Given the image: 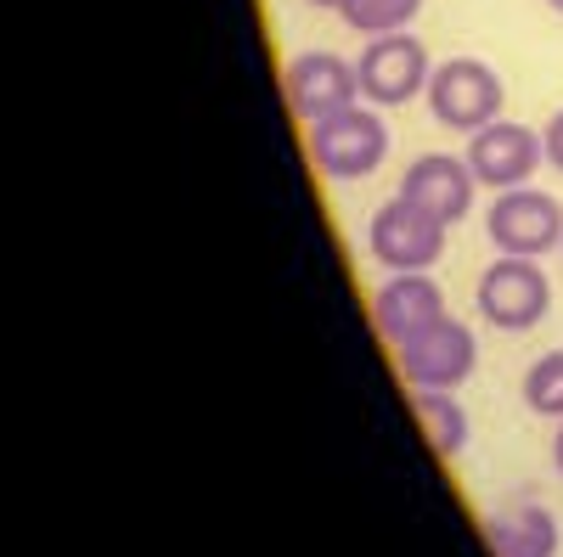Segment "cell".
<instances>
[{"label": "cell", "mask_w": 563, "mask_h": 557, "mask_svg": "<svg viewBox=\"0 0 563 557\" xmlns=\"http://www.w3.org/2000/svg\"><path fill=\"white\" fill-rule=\"evenodd\" d=\"M547 7H552V12H563V0H547Z\"/></svg>", "instance_id": "obj_19"}, {"label": "cell", "mask_w": 563, "mask_h": 557, "mask_svg": "<svg viewBox=\"0 0 563 557\" xmlns=\"http://www.w3.org/2000/svg\"><path fill=\"white\" fill-rule=\"evenodd\" d=\"M479 315L490 321L496 333H530L547 321L552 310V282L541 259H519V254H496L479 270V288H474Z\"/></svg>", "instance_id": "obj_2"}, {"label": "cell", "mask_w": 563, "mask_h": 557, "mask_svg": "<svg viewBox=\"0 0 563 557\" xmlns=\"http://www.w3.org/2000/svg\"><path fill=\"white\" fill-rule=\"evenodd\" d=\"M389 158V124L378 108H344L333 119L310 124V164L327 175V180H366L378 175Z\"/></svg>", "instance_id": "obj_1"}, {"label": "cell", "mask_w": 563, "mask_h": 557, "mask_svg": "<svg viewBox=\"0 0 563 557\" xmlns=\"http://www.w3.org/2000/svg\"><path fill=\"white\" fill-rule=\"evenodd\" d=\"M525 405L536 416H558L563 423V349H547L525 366Z\"/></svg>", "instance_id": "obj_15"}, {"label": "cell", "mask_w": 563, "mask_h": 557, "mask_svg": "<svg viewBox=\"0 0 563 557\" xmlns=\"http://www.w3.org/2000/svg\"><path fill=\"white\" fill-rule=\"evenodd\" d=\"M541 142H547V164L563 175V108L547 119V130H541Z\"/></svg>", "instance_id": "obj_16"}, {"label": "cell", "mask_w": 563, "mask_h": 557, "mask_svg": "<svg viewBox=\"0 0 563 557\" xmlns=\"http://www.w3.org/2000/svg\"><path fill=\"white\" fill-rule=\"evenodd\" d=\"M361 79V102L372 108H406L411 97H429V79H434V57L411 29L400 34H372L366 52L355 63Z\"/></svg>", "instance_id": "obj_4"}, {"label": "cell", "mask_w": 563, "mask_h": 557, "mask_svg": "<svg viewBox=\"0 0 563 557\" xmlns=\"http://www.w3.org/2000/svg\"><path fill=\"white\" fill-rule=\"evenodd\" d=\"M422 12V0H344V23L355 29V34H400V29H411V18Z\"/></svg>", "instance_id": "obj_14"}, {"label": "cell", "mask_w": 563, "mask_h": 557, "mask_svg": "<svg viewBox=\"0 0 563 557\" xmlns=\"http://www.w3.org/2000/svg\"><path fill=\"white\" fill-rule=\"evenodd\" d=\"M445 293L429 270H395L389 282L378 288V299H372V327H378L395 349L411 344L417 333H429L434 321H445Z\"/></svg>", "instance_id": "obj_10"}, {"label": "cell", "mask_w": 563, "mask_h": 557, "mask_svg": "<svg viewBox=\"0 0 563 557\" xmlns=\"http://www.w3.org/2000/svg\"><path fill=\"white\" fill-rule=\"evenodd\" d=\"M395 360H400L406 389H451L456 394L467 378H474V366H479V338L467 333L456 315H445V321H434L429 333H417L411 344H400Z\"/></svg>", "instance_id": "obj_7"}, {"label": "cell", "mask_w": 563, "mask_h": 557, "mask_svg": "<svg viewBox=\"0 0 563 557\" xmlns=\"http://www.w3.org/2000/svg\"><path fill=\"white\" fill-rule=\"evenodd\" d=\"M305 7H321V12H344V0H305Z\"/></svg>", "instance_id": "obj_18"}, {"label": "cell", "mask_w": 563, "mask_h": 557, "mask_svg": "<svg viewBox=\"0 0 563 557\" xmlns=\"http://www.w3.org/2000/svg\"><path fill=\"white\" fill-rule=\"evenodd\" d=\"M501 102H507V85L490 63L479 57H451V63H434V79H429V113L440 130H456V135H474L485 124L501 119Z\"/></svg>", "instance_id": "obj_3"}, {"label": "cell", "mask_w": 563, "mask_h": 557, "mask_svg": "<svg viewBox=\"0 0 563 557\" xmlns=\"http://www.w3.org/2000/svg\"><path fill=\"white\" fill-rule=\"evenodd\" d=\"M282 90H288V108L305 119V124H321L333 119L344 108L361 102V79H355V63H344L339 52H299L288 63V79H282Z\"/></svg>", "instance_id": "obj_9"}, {"label": "cell", "mask_w": 563, "mask_h": 557, "mask_svg": "<svg viewBox=\"0 0 563 557\" xmlns=\"http://www.w3.org/2000/svg\"><path fill=\"white\" fill-rule=\"evenodd\" d=\"M462 158H467V169L479 175V186H490V192H512V186H530V175L547 164V142L519 119H496V124L467 135Z\"/></svg>", "instance_id": "obj_8"}, {"label": "cell", "mask_w": 563, "mask_h": 557, "mask_svg": "<svg viewBox=\"0 0 563 557\" xmlns=\"http://www.w3.org/2000/svg\"><path fill=\"white\" fill-rule=\"evenodd\" d=\"M485 541L496 557H558L563 535H558V519L547 513L541 501H512V506H496L485 519Z\"/></svg>", "instance_id": "obj_12"}, {"label": "cell", "mask_w": 563, "mask_h": 557, "mask_svg": "<svg viewBox=\"0 0 563 557\" xmlns=\"http://www.w3.org/2000/svg\"><path fill=\"white\" fill-rule=\"evenodd\" d=\"M445 231L451 225L440 214H429L422 203L395 192L378 214H372V225H366V254L378 259L389 276L395 270H429L445 254Z\"/></svg>", "instance_id": "obj_5"}, {"label": "cell", "mask_w": 563, "mask_h": 557, "mask_svg": "<svg viewBox=\"0 0 563 557\" xmlns=\"http://www.w3.org/2000/svg\"><path fill=\"white\" fill-rule=\"evenodd\" d=\"M485 231H490L496 254L547 259L552 248H563V203L536 192V186H512V192H496Z\"/></svg>", "instance_id": "obj_6"}, {"label": "cell", "mask_w": 563, "mask_h": 557, "mask_svg": "<svg viewBox=\"0 0 563 557\" xmlns=\"http://www.w3.org/2000/svg\"><path fill=\"white\" fill-rule=\"evenodd\" d=\"M411 411L422 423V439H429V450L440 461L462 456L467 450V434H474V423H467V411L451 389H411Z\"/></svg>", "instance_id": "obj_13"}, {"label": "cell", "mask_w": 563, "mask_h": 557, "mask_svg": "<svg viewBox=\"0 0 563 557\" xmlns=\"http://www.w3.org/2000/svg\"><path fill=\"white\" fill-rule=\"evenodd\" d=\"M552 461H558V474H563V423H558V439H552Z\"/></svg>", "instance_id": "obj_17"}, {"label": "cell", "mask_w": 563, "mask_h": 557, "mask_svg": "<svg viewBox=\"0 0 563 557\" xmlns=\"http://www.w3.org/2000/svg\"><path fill=\"white\" fill-rule=\"evenodd\" d=\"M400 198H411L429 214H440L445 225H456V220L474 214L479 175L467 169V158H456V153H422V158H411V169L400 180Z\"/></svg>", "instance_id": "obj_11"}]
</instances>
